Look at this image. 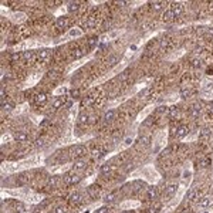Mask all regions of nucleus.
<instances>
[{"label": "nucleus", "instance_id": "obj_33", "mask_svg": "<svg viewBox=\"0 0 213 213\" xmlns=\"http://www.w3.org/2000/svg\"><path fill=\"white\" fill-rule=\"evenodd\" d=\"M162 4H164V3H162V2H158V3H152V6H153V7H155L156 10H158V9H159L161 6H162Z\"/></svg>", "mask_w": 213, "mask_h": 213}, {"label": "nucleus", "instance_id": "obj_4", "mask_svg": "<svg viewBox=\"0 0 213 213\" xmlns=\"http://www.w3.org/2000/svg\"><path fill=\"white\" fill-rule=\"evenodd\" d=\"M175 19H176V17H175V13H173L172 9L165 10V13L162 14V20H164L165 23H171V21H173Z\"/></svg>", "mask_w": 213, "mask_h": 213}, {"label": "nucleus", "instance_id": "obj_22", "mask_svg": "<svg viewBox=\"0 0 213 213\" xmlns=\"http://www.w3.org/2000/svg\"><path fill=\"white\" fill-rule=\"evenodd\" d=\"M63 103H64V98H61V97L57 98L56 101H54V104H53V110H58V108L63 105Z\"/></svg>", "mask_w": 213, "mask_h": 213}, {"label": "nucleus", "instance_id": "obj_5", "mask_svg": "<svg viewBox=\"0 0 213 213\" xmlns=\"http://www.w3.org/2000/svg\"><path fill=\"white\" fill-rule=\"evenodd\" d=\"M176 190H178V185L176 183L168 185V186L165 188V196H166V197H172L173 195L176 193Z\"/></svg>", "mask_w": 213, "mask_h": 213}, {"label": "nucleus", "instance_id": "obj_1", "mask_svg": "<svg viewBox=\"0 0 213 213\" xmlns=\"http://www.w3.org/2000/svg\"><path fill=\"white\" fill-rule=\"evenodd\" d=\"M85 152H87V148L84 145H75V146H73L70 149V155H71V158L80 159L81 156L85 155Z\"/></svg>", "mask_w": 213, "mask_h": 213}, {"label": "nucleus", "instance_id": "obj_19", "mask_svg": "<svg viewBox=\"0 0 213 213\" xmlns=\"http://www.w3.org/2000/svg\"><path fill=\"white\" fill-rule=\"evenodd\" d=\"M67 6H68V12H77L78 10V3L77 2H68L67 3Z\"/></svg>", "mask_w": 213, "mask_h": 213}, {"label": "nucleus", "instance_id": "obj_32", "mask_svg": "<svg viewBox=\"0 0 213 213\" xmlns=\"http://www.w3.org/2000/svg\"><path fill=\"white\" fill-rule=\"evenodd\" d=\"M158 210H159V206H152V208H151V210H149V212H151V213H155V212H158Z\"/></svg>", "mask_w": 213, "mask_h": 213}, {"label": "nucleus", "instance_id": "obj_2", "mask_svg": "<svg viewBox=\"0 0 213 213\" xmlns=\"http://www.w3.org/2000/svg\"><path fill=\"white\" fill-rule=\"evenodd\" d=\"M200 196V190L199 189H192V190H189L186 193V200L188 202H196Z\"/></svg>", "mask_w": 213, "mask_h": 213}, {"label": "nucleus", "instance_id": "obj_6", "mask_svg": "<svg viewBox=\"0 0 213 213\" xmlns=\"http://www.w3.org/2000/svg\"><path fill=\"white\" fill-rule=\"evenodd\" d=\"M34 103H36V105H44V104L47 103V94H45V92L37 94L36 97H34Z\"/></svg>", "mask_w": 213, "mask_h": 213}, {"label": "nucleus", "instance_id": "obj_23", "mask_svg": "<svg viewBox=\"0 0 213 213\" xmlns=\"http://www.w3.org/2000/svg\"><path fill=\"white\" fill-rule=\"evenodd\" d=\"M134 166H135V165H134V162H128V164L124 166V171H125V172H131L132 169H134Z\"/></svg>", "mask_w": 213, "mask_h": 213}, {"label": "nucleus", "instance_id": "obj_36", "mask_svg": "<svg viewBox=\"0 0 213 213\" xmlns=\"http://www.w3.org/2000/svg\"><path fill=\"white\" fill-rule=\"evenodd\" d=\"M182 213H193V210H192V209H185Z\"/></svg>", "mask_w": 213, "mask_h": 213}, {"label": "nucleus", "instance_id": "obj_35", "mask_svg": "<svg viewBox=\"0 0 213 213\" xmlns=\"http://www.w3.org/2000/svg\"><path fill=\"white\" fill-rule=\"evenodd\" d=\"M192 64H193V67H199L200 66V61H199V60H193Z\"/></svg>", "mask_w": 213, "mask_h": 213}, {"label": "nucleus", "instance_id": "obj_17", "mask_svg": "<svg viewBox=\"0 0 213 213\" xmlns=\"http://www.w3.org/2000/svg\"><path fill=\"white\" fill-rule=\"evenodd\" d=\"M78 182H80V175H68L67 176V183L73 185V183H78Z\"/></svg>", "mask_w": 213, "mask_h": 213}, {"label": "nucleus", "instance_id": "obj_28", "mask_svg": "<svg viewBox=\"0 0 213 213\" xmlns=\"http://www.w3.org/2000/svg\"><path fill=\"white\" fill-rule=\"evenodd\" d=\"M38 57H40L41 60H45V58L49 57V51H47V50H44V51H40V54H38Z\"/></svg>", "mask_w": 213, "mask_h": 213}, {"label": "nucleus", "instance_id": "obj_29", "mask_svg": "<svg viewBox=\"0 0 213 213\" xmlns=\"http://www.w3.org/2000/svg\"><path fill=\"white\" fill-rule=\"evenodd\" d=\"M80 34H81V30H80V29H73V30H71V31H70V36H80Z\"/></svg>", "mask_w": 213, "mask_h": 213}, {"label": "nucleus", "instance_id": "obj_30", "mask_svg": "<svg viewBox=\"0 0 213 213\" xmlns=\"http://www.w3.org/2000/svg\"><path fill=\"white\" fill-rule=\"evenodd\" d=\"M95 26V21H92V19H90V21L85 23V27H94Z\"/></svg>", "mask_w": 213, "mask_h": 213}, {"label": "nucleus", "instance_id": "obj_15", "mask_svg": "<svg viewBox=\"0 0 213 213\" xmlns=\"http://www.w3.org/2000/svg\"><path fill=\"white\" fill-rule=\"evenodd\" d=\"M74 171H84L87 168V162L85 161H81V159H77V162L74 164Z\"/></svg>", "mask_w": 213, "mask_h": 213}, {"label": "nucleus", "instance_id": "obj_27", "mask_svg": "<svg viewBox=\"0 0 213 213\" xmlns=\"http://www.w3.org/2000/svg\"><path fill=\"white\" fill-rule=\"evenodd\" d=\"M118 60H119V57L118 56H112V57L110 58V66H114V64H117V63H118Z\"/></svg>", "mask_w": 213, "mask_h": 213}, {"label": "nucleus", "instance_id": "obj_26", "mask_svg": "<svg viewBox=\"0 0 213 213\" xmlns=\"http://www.w3.org/2000/svg\"><path fill=\"white\" fill-rule=\"evenodd\" d=\"M67 209H66V206H57L56 209H54L53 213H66Z\"/></svg>", "mask_w": 213, "mask_h": 213}, {"label": "nucleus", "instance_id": "obj_3", "mask_svg": "<svg viewBox=\"0 0 213 213\" xmlns=\"http://www.w3.org/2000/svg\"><path fill=\"white\" fill-rule=\"evenodd\" d=\"M68 26H70V19H67V17H58L56 20V27L60 30H64Z\"/></svg>", "mask_w": 213, "mask_h": 213}, {"label": "nucleus", "instance_id": "obj_10", "mask_svg": "<svg viewBox=\"0 0 213 213\" xmlns=\"http://www.w3.org/2000/svg\"><path fill=\"white\" fill-rule=\"evenodd\" d=\"M81 202H82V195L81 193H74L73 196L70 197V203L71 205H81Z\"/></svg>", "mask_w": 213, "mask_h": 213}, {"label": "nucleus", "instance_id": "obj_12", "mask_svg": "<svg viewBox=\"0 0 213 213\" xmlns=\"http://www.w3.org/2000/svg\"><path fill=\"white\" fill-rule=\"evenodd\" d=\"M200 208H209V206L213 205V196H205L203 199L200 200Z\"/></svg>", "mask_w": 213, "mask_h": 213}, {"label": "nucleus", "instance_id": "obj_31", "mask_svg": "<svg viewBox=\"0 0 213 213\" xmlns=\"http://www.w3.org/2000/svg\"><path fill=\"white\" fill-rule=\"evenodd\" d=\"M31 57H33V53H31V51H26L24 53V58L29 60V58H31Z\"/></svg>", "mask_w": 213, "mask_h": 213}, {"label": "nucleus", "instance_id": "obj_34", "mask_svg": "<svg viewBox=\"0 0 213 213\" xmlns=\"http://www.w3.org/2000/svg\"><path fill=\"white\" fill-rule=\"evenodd\" d=\"M43 143H44V138H38V139H37V142H36V145H38V146H40V145H43Z\"/></svg>", "mask_w": 213, "mask_h": 213}, {"label": "nucleus", "instance_id": "obj_20", "mask_svg": "<svg viewBox=\"0 0 213 213\" xmlns=\"http://www.w3.org/2000/svg\"><path fill=\"white\" fill-rule=\"evenodd\" d=\"M190 94H192V90L190 88H182V91H180V95H182V98L186 99L188 97H190Z\"/></svg>", "mask_w": 213, "mask_h": 213}, {"label": "nucleus", "instance_id": "obj_7", "mask_svg": "<svg viewBox=\"0 0 213 213\" xmlns=\"http://www.w3.org/2000/svg\"><path fill=\"white\" fill-rule=\"evenodd\" d=\"M188 127L186 125H179L176 129V138H179V139H182V138H185V136L188 135Z\"/></svg>", "mask_w": 213, "mask_h": 213}, {"label": "nucleus", "instance_id": "obj_37", "mask_svg": "<svg viewBox=\"0 0 213 213\" xmlns=\"http://www.w3.org/2000/svg\"><path fill=\"white\" fill-rule=\"evenodd\" d=\"M124 213H131V212H124Z\"/></svg>", "mask_w": 213, "mask_h": 213}, {"label": "nucleus", "instance_id": "obj_25", "mask_svg": "<svg viewBox=\"0 0 213 213\" xmlns=\"http://www.w3.org/2000/svg\"><path fill=\"white\" fill-rule=\"evenodd\" d=\"M95 213H111L110 208H106V206H103V208H99V209L95 210Z\"/></svg>", "mask_w": 213, "mask_h": 213}, {"label": "nucleus", "instance_id": "obj_24", "mask_svg": "<svg viewBox=\"0 0 213 213\" xmlns=\"http://www.w3.org/2000/svg\"><path fill=\"white\" fill-rule=\"evenodd\" d=\"M2 108H3L4 111H12L13 110V104L12 103H4V104H2Z\"/></svg>", "mask_w": 213, "mask_h": 213}, {"label": "nucleus", "instance_id": "obj_9", "mask_svg": "<svg viewBox=\"0 0 213 213\" xmlns=\"http://www.w3.org/2000/svg\"><path fill=\"white\" fill-rule=\"evenodd\" d=\"M14 139H16L17 142H26V141L29 139V135L23 131H19V132L14 134Z\"/></svg>", "mask_w": 213, "mask_h": 213}, {"label": "nucleus", "instance_id": "obj_18", "mask_svg": "<svg viewBox=\"0 0 213 213\" xmlns=\"http://www.w3.org/2000/svg\"><path fill=\"white\" fill-rule=\"evenodd\" d=\"M115 197H117V193L111 192V193H108V195H105V197H104V202H106V203H111V202L115 200Z\"/></svg>", "mask_w": 213, "mask_h": 213}, {"label": "nucleus", "instance_id": "obj_14", "mask_svg": "<svg viewBox=\"0 0 213 213\" xmlns=\"http://www.w3.org/2000/svg\"><path fill=\"white\" fill-rule=\"evenodd\" d=\"M173 13H175V17H179L182 13H183V4L182 3H175L172 7Z\"/></svg>", "mask_w": 213, "mask_h": 213}, {"label": "nucleus", "instance_id": "obj_11", "mask_svg": "<svg viewBox=\"0 0 213 213\" xmlns=\"http://www.w3.org/2000/svg\"><path fill=\"white\" fill-rule=\"evenodd\" d=\"M114 118H115V111L114 110L106 111L105 115H104V122H105V124H111L112 121H114Z\"/></svg>", "mask_w": 213, "mask_h": 213}, {"label": "nucleus", "instance_id": "obj_13", "mask_svg": "<svg viewBox=\"0 0 213 213\" xmlns=\"http://www.w3.org/2000/svg\"><path fill=\"white\" fill-rule=\"evenodd\" d=\"M88 119H90V115H88V112L82 111L81 114H80V117H78V124H80V125H85V124L88 122Z\"/></svg>", "mask_w": 213, "mask_h": 213}, {"label": "nucleus", "instance_id": "obj_8", "mask_svg": "<svg viewBox=\"0 0 213 213\" xmlns=\"http://www.w3.org/2000/svg\"><path fill=\"white\" fill-rule=\"evenodd\" d=\"M146 195H148V199H149V200H155L156 196L159 195V192H158V188H155V186H151V188L146 190Z\"/></svg>", "mask_w": 213, "mask_h": 213}, {"label": "nucleus", "instance_id": "obj_21", "mask_svg": "<svg viewBox=\"0 0 213 213\" xmlns=\"http://www.w3.org/2000/svg\"><path fill=\"white\" fill-rule=\"evenodd\" d=\"M199 114H200V105H199V104H195V105L192 106V117L196 118Z\"/></svg>", "mask_w": 213, "mask_h": 213}, {"label": "nucleus", "instance_id": "obj_16", "mask_svg": "<svg viewBox=\"0 0 213 213\" xmlns=\"http://www.w3.org/2000/svg\"><path fill=\"white\" fill-rule=\"evenodd\" d=\"M112 172H114V166H111V165H104L101 168V175H104V176H108Z\"/></svg>", "mask_w": 213, "mask_h": 213}]
</instances>
